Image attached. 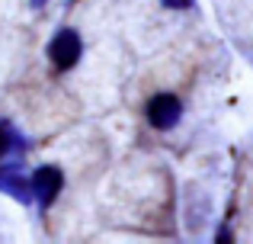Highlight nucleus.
Listing matches in <instances>:
<instances>
[{"instance_id": "1", "label": "nucleus", "mask_w": 253, "mask_h": 244, "mask_svg": "<svg viewBox=\"0 0 253 244\" xmlns=\"http://www.w3.org/2000/svg\"><path fill=\"white\" fill-rule=\"evenodd\" d=\"M51 64H55L58 71H71L77 64V58H81V36H77L74 29H61L55 39H51Z\"/></svg>"}, {"instance_id": "2", "label": "nucleus", "mask_w": 253, "mask_h": 244, "mask_svg": "<svg viewBox=\"0 0 253 244\" xmlns=\"http://www.w3.org/2000/svg\"><path fill=\"white\" fill-rule=\"evenodd\" d=\"M179 116H183V103H179V97H173V94L151 97L148 122L154 125V129H173V125L179 122Z\"/></svg>"}, {"instance_id": "3", "label": "nucleus", "mask_w": 253, "mask_h": 244, "mask_svg": "<svg viewBox=\"0 0 253 244\" xmlns=\"http://www.w3.org/2000/svg\"><path fill=\"white\" fill-rule=\"evenodd\" d=\"M61 183H64L61 170L51 167V164H45V167H39L36 174H32V190H36L42 206H51V202H55V196L61 193Z\"/></svg>"}, {"instance_id": "4", "label": "nucleus", "mask_w": 253, "mask_h": 244, "mask_svg": "<svg viewBox=\"0 0 253 244\" xmlns=\"http://www.w3.org/2000/svg\"><path fill=\"white\" fill-rule=\"evenodd\" d=\"M0 190L10 193V196H16L19 202H29L32 193H36V190H32V180L26 183V177L19 174L16 167H0Z\"/></svg>"}, {"instance_id": "5", "label": "nucleus", "mask_w": 253, "mask_h": 244, "mask_svg": "<svg viewBox=\"0 0 253 244\" xmlns=\"http://www.w3.org/2000/svg\"><path fill=\"white\" fill-rule=\"evenodd\" d=\"M23 138L16 135V129H13V125H6V122H0V157L3 154H10L13 148H23Z\"/></svg>"}, {"instance_id": "6", "label": "nucleus", "mask_w": 253, "mask_h": 244, "mask_svg": "<svg viewBox=\"0 0 253 244\" xmlns=\"http://www.w3.org/2000/svg\"><path fill=\"white\" fill-rule=\"evenodd\" d=\"M167 3H170V6H186L189 0H167Z\"/></svg>"}]
</instances>
